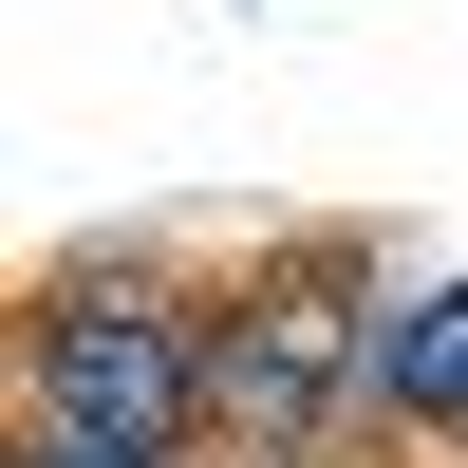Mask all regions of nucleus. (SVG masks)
I'll return each mask as SVG.
<instances>
[{"label":"nucleus","mask_w":468,"mask_h":468,"mask_svg":"<svg viewBox=\"0 0 468 468\" xmlns=\"http://www.w3.org/2000/svg\"><path fill=\"white\" fill-rule=\"evenodd\" d=\"M356 375H375V244L356 225H300L282 262H244L207 300V450L319 468L356 431Z\"/></svg>","instance_id":"f257e3e1"},{"label":"nucleus","mask_w":468,"mask_h":468,"mask_svg":"<svg viewBox=\"0 0 468 468\" xmlns=\"http://www.w3.org/2000/svg\"><path fill=\"white\" fill-rule=\"evenodd\" d=\"M19 431H112V450H207V319L132 262H57L19 319Z\"/></svg>","instance_id":"f03ea898"},{"label":"nucleus","mask_w":468,"mask_h":468,"mask_svg":"<svg viewBox=\"0 0 468 468\" xmlns=\"http://www.w3.org/2000/svg\"><path fill=\"white\" fill-rule=\"evenodd\" d=\"M356 431H468V262H450V282H412V300H375Z\"/></svg>","instance_id":"7ed1b4c3"},{"label":"nucleus","mask_w":468,"mask_h":468,"mask_svg":"<svg viewBox=\"0 0 468 468\" xmlns=\"http://www.w3.org/2000/svg\"><path fill=\"white\" fill-rule=\"evenodd\" d=\"M19 468H169V450H112V431H19Z\"/></svg>","instance_id":"20e7f679"}]
</instances>
